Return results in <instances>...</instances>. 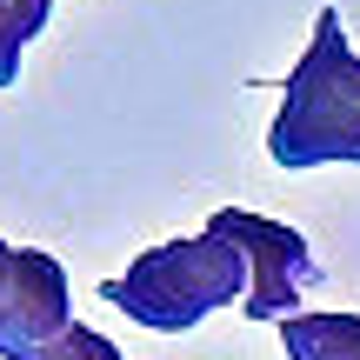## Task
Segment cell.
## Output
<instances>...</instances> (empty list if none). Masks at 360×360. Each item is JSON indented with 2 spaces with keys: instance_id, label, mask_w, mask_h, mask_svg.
<instances>
[{
  "instance_id": "277c9868",
  "label": "cell",
  "mask_w": 360,
  "mask_h": 360,
  "mask_svg": "<svg viewBox=\"0 0 360 360\" xmlns=\"http://www.w3.org/2000/svg\"><path fill=\"white\" fill-rule=\"evenodd\" d=\"M74 294H67V267L40 247H13L7 281H0V360H47L74 334Z\"/></svg>"
},
{
  "instance_id": "52a82bcc",
  "label": "cell",
  "mask_w": 360,
  "mask_h": 360,
  "mask_svg": "<svg viewBox=\"0 0 360 360\" xmlns=\"http://www.w3.org/2000/svg\"><path fill=\"white\" fill-rule=\"evenodd\" d=\"M47 360H127V354H120L107 334H94V327H74V334H67Z\"/></svg>"
},
{
  "instance_id": "3957f363",
  "label": "cell",
  "mask_w": 360,
  "mask_h": 360,
  "mask_svg": "<svg viewBox=\"0 0 360 360\" xmlns=\"http://www.w3.org/2000/svg\"><path fill=\"white\" fill-rule=\"evenodd\" d=\"M207 220L247 254L254 287H247V307L240 314H247V321H294L300 300L321 287V260H314V247L300 240L287 220L247 214V207H220V214H207Z\"/></svg>"
},
{
  "instance_id": "7a4b0ae2",
  "label": "cell",
  "mask_w": 360,
  "mask_h": 360,
  "mask_svg": "<svg viewBox=\"0 0 360 360\" xmlns=\"http://www.w3.org/2000/svg\"><path fill=\"white\" fill-rule=\"evenodd\" d=\"M254 274H247V254L227 240V233L207 220L193 240H167V247H147L120 281H107L101 294L114 300L127 321L154 327V334H180V327L207 321V314L247 300Z\"/></svg>"
},
{
  "instance_id": "ba28073f",
  "label": "cell",
  "mask_w": 360,
  "mask_h": 360,
  "mask_svg": "<svg viewBox=\"0 0 360 360\" xmlns=\"http://www.w3.org/2000/svg\"><path fill=\"white\" fill-rule=\"evenodd\" d=\"M7 260H13V247H7V240H0V281H7Z\"/></svg>"
},
{
  "instance_id": "6da1fadb",
  "label": "cell",
  "mask_w": 360,
  "mask_h": 360,
  "mask_svg": "<svg viewBox=\"0 0 360 360\" xmlns=\"http://www.w3.org/2000/svg\"><path fill=\"white\" fill-rule=\"evenodd\" d=\"M267 154H274V167L360 160V53L347 47L334 7H321L307 53H300V67L287 74Z\"/></svg>"
},
{
  "instance_id": "8992f818",
  "label": "cell",
  "mask_w": 360,
  "mask_h": 360,
  "mask_svg": "<svg viewBox=\"0 0 360 360\" xmlns=\"http://www.w3.org/2000/svg\"><path fill=\"white\" fill-rule=\"evenodd\" d=\"M53 0H0V87H13L20 74V47L47 27Z\"/></svg>"
},
{
  "instance_id": "5b68a950",
  "label": "cell",
  "mask_w": 360,
  "mask_h": 360,
  "mask_svg": "<svg viewBox=\"0 0 360 360\" xmlns=\"http://www.w3.org/2000/svg\"><path fill=\"white\" fill-rule=\"evenodd\" d=\"M287 360H360V314H294L281 321Z\"/></svg>"
}]
</instances>
